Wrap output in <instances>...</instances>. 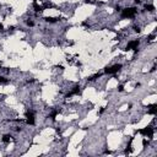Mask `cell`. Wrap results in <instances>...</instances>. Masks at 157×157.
Masks as SVG:
<instances>
[{
  "label": "cell",
  "mask_w": 157,
  "mask_h": 157,
  "mask_svg": "<svg viewBox=\"0 0 157 157\" xmlns=\"http://www.w3.org/2000/svg\"><path fill=\"white\" fill-rule=\"evenodd\" d=\"M120 12H122L120 14V17L122 18H133V17L136 16L137 10H136L135 7H125L124 10H122Z\"/></svg>",
  "instance_id": "cell-1"
},
{
  "label": "cell",
  "mask_w": 157,
  "mask_h": 157,
  "mask_svg": "<svg viewBox=\"0 0 157 157\" xmlns=\"http://www.w3.org/2000/svg\"><path fill=\"white\" fill-rule=\"evenodd\" d=\"M122 68H123V64H120V63H117V64H113V65H110V66H107L106 69H104V72L106 74H109V75H113V74H117V72H119L122 70Z\"/></svg>",
  "instance_id": "cell-2"
},
{
  "label": "cell",
  "mask_w": 157,
  "mask_h": 157,
  "mask_svg": "<svg viewBox=\"0 0 157 157\" xmlns=\"http://www.w3.org/2000/svg\"><path fill=\"white\" fill-rule=\"evenodd\" d=\"M124 91V86L123 85H119L118 86V92H123Z\"/></svg>",
  "instance_id": "cell-3"
}]
</instances>
